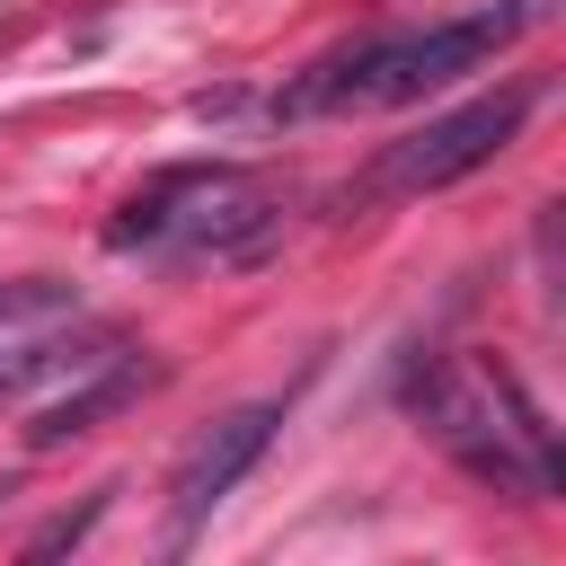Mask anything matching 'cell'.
Wrapping results in <instances>:
<instances>
[{"instance_id": "1", "label": "cell", "mask_w": 566, "mask_h": 566, "mask_svg": "<svg viewBox=\"0 0 566 566\" xmlns=\"http://www.w3.org/2000/svg\"><path fill=\"white\" fill-rule=\"evenodd\" d=\"M548 0H495V9H469V18H433V27H389V35H363L327 62H310L274 115H371V106H416L433 88H451L460 71L495 62Z\"/></svg>"}, {"instance_id": "2", "label": "cell", "mask_w": 566, "mask_h": 566, "mask_svg": "<svg viewBox=\"0 0 566 566\" xmlns=\"http://www.w3.org/2000/svg\"><path fill=\"white\" fill-rule=\"evenodd\" d=\"M274 239H283V186L248 159H177L142 177L106 221V248L186 265H256Z\"/></svg>"}, {"instance_id": "3", "label": "cell", "mask_w": 566, "mask_h": 566, "mask_svg": "<svg viewBox=\"0 0 566 566\" xmlns=\"http://www.w3.org/2000/svg\"><path fill=\"white\" fill-rule=\"evenodd\" d=\"M416 416L442 433V451L469 469V478H486L495 495H522V504H539L548 486H557V433H548V416L522 398V380L504 371V363H442L424 389H416Z\"/></svg>"}, {"instance_id": "4", "label": "cell", "mask_w": 566, "mask_h": 566, "mask_svg": "<svg viewBox=\"0 0 566 566\" xmlns=\"http://www.w3.org/2000/svg\"><path fill=\"white\" fill-rule=\"evenodd\" d=\"M522 115H531V88H522V80L495 88V97H469V106L433 115L424 133L389 142V150L363 168V195H442V186H460L469 168H486V159L522 133Z\"/></svg>"}, {"instance_id": "5", "label": "cell", "mask_w": 566, "mask_h": 566, "mask_svg": "<svg viewBox=\"0 0 566 566\" xmlns=\"http://www.w3.org/2000/svg\"><path fill=\"white\" fill-rule=\"evenodd\" d=\"M274 424H283V407H274V398H256V407H230L212 433H195V451L177 460V486H168V495H177V513H168V548H186V539H195V531L239 495V478L265 460Z\"/></svg>"}, {"instance_id": "6", "label": "cell", "mask_w": 566, "mask_h": 566, "mask_svg": "<svg viewBox=\"0 0 566 566\" xmlns=\"http://www.w3.org/2000/svg\"><path fill=\"white\" fill-rule=\"evenodd\" d=\"M159 380V363H142V354H115V363H88V371H71V389L53 398V407H35V424H27V451H62V442H80V433H97L106 416H124L142 389Z\"/></svg>"}, {"instance_id": "7", "label": "cell", "mask_w": 566, "mask_h": 566, "mask_svg": "<svg viewBox=\"0 0 566 566\" xmlns=\"http://www.w3.org/2000/svg\"><path fill=\"white\" fill-rule=\"evenodd\" d=\"M97 354H106V327H71V336H18V345H0V407L35 398L44 380L88 371Z\"/></svg>"}, {"instance_id": "8", "label": "cell", "mask_w": 566, "mask_h": 566, "mask_svg": "<svg viewBox=\"0 0 566 566\" xmlns=\"http://www.w3.org/2000/svg\"><path fill=\"white\" fill-rule=\"evenodd\" d=\"M53 310H71V283H53V274H18V283H0V336L27 327V318H53Z\"/></svg>"}, {"instance_id": "9", "label": "cell", "mask_w": 566, "mask_h": 566, "mask_svg": "<svg viewBox=\"0 0 566 566\" xmlns=\"http://www.w3.org/2000/svg\"><path fill=\"white\" fill-rule=\"evenodd\" d=\"M106 495H115V486H97V495H88L80 513H62V522H44V531L27 539V557H62V548H80V539H88V522L106 513Z\"/></svg>"}]
</instances>
